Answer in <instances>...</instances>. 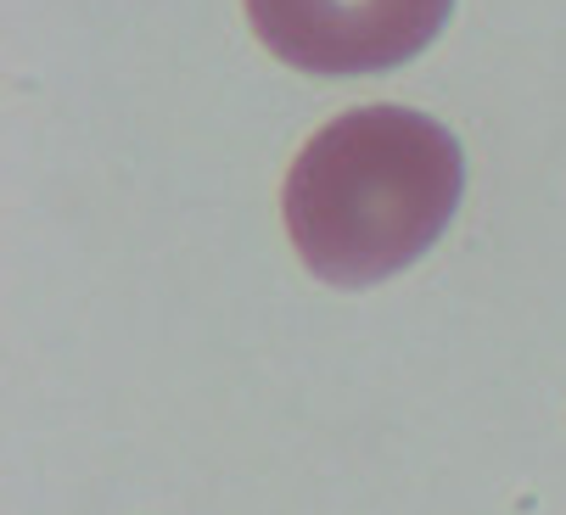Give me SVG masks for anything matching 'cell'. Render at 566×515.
<instances>
[{
	"label": "cell",
	"instance_id": "1",
	"mask_svg": "<svg viewBox=\"0 0 566 515\" xmlns=\"http://www.w3.org/2000/svg\"><path fill=\"white\" fill-rule=\"evenodd\" d=\"M465 162L443 124L410 107H359L319 129L286 175V235L332 286H376L443 235Z\"/></svg>",
	"mask_w": 566,
	"mask_h": 515
},
{
	"label": "cell",
	"instance_id": "2",
	"mask_svg": "<svg viewBox=\"0 0 566 515\" xmlns=\"http://www.w3.org/2000/svg\"><path fill=\"white\" fill-rule=\"evenodd\" d=\"M454 0H248L253 34L303 73H381L432 45Z\"/></svg>",
	"mask_w": 566,
	"mask_h": 515
}]
</instances>
